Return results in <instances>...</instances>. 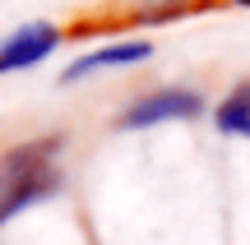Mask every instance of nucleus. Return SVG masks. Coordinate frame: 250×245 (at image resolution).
<instances>
[{
  "mask_svg": "<svg viewBox=\"0 0 250 245\" xmlns=\"http://www.w3.org/2000/svg\"><path fill=\"white\" fill-rule=\"evenodd\" d=\"M148 51H153L148 42H111V46H102L93 56H79L65 70V83L83 79V74H98V70H111V65H139V60H148Z\"/></svg>",
  "mask_w": 250,
  "mask_h": 245,
  "instance_id": "nucleus-4",
  "label": "nucleus"
},
{
  "mask_svg": "<svg viewBox=\"0 0 250 245\" xmlns=\"http://www.w3.org/2000/svg\"><path fill=\"white\" fill-rule=\"evenodd\" d=\"M51 46H56V28H51V23H28V28H19L14 37H5V42H0V74L28 70V65L46 60V51H51Z\"/></svg>",
  "mask_w": 250,
  "mask_h": 245,
  "instance_id": "nucleus-3",
  "label": "nucleus"
},
{
  "mask_svg": "<svg viewBox=\"0 0 250 245\" xmlns=\"http://www.w3.org/2000/svg\"><path fill=\"white\" fill-rule=\"evenodd\" d=\"M56 148H61V139H33V144L9 148L0 157V222H9L28 204H37V199L61 190Z\"/></svg>",
  "mask_w": 250,
  "mask_h": 245,
  "instance_id": "nucleus-1",
  "label": "nucleus"
},
{
  "mask_svg": "<svg viewBox=\"0 0 250 245\" xmlns=\"http://www.w3.org/2000/svg\"><path fill=\"white\" fill-rule=\"evenodd\" d=\"M204 111V102H199V93L190 88H158L148 93V97H139L130 111L121 116L125 130H148V125H162V120H190Z\"/></svg>",
  "mask_w": 250,
  "mask_h": 245,
  "instance_id": "nucleus-2",
  "label": "nucleus"
},
{
  "mask_svg": "<svg viewBox=\"0 0 250 245\" xmlns=\"http://www.w3.org/2000/svg\"><path fill=\"white\" fill-rule=\"evenodd\" d=\"M218 130H223V134L250 139V83H241V88L218 107Z\"/></svg>",
  "mask_w": 250,
  "mask_h": 245,
  "instance_id": "nucleus-5",
  "label": "nucleus"
},
{
  "mask_svg": "<svg viewBox=\"0 0 250 245\" xmlns=\"http://www.w3.org/2000/svg\"><path fill=\"white\" fill-rule=\"evenodd\" d=\"M236 5H246V9H250V0H236Z\"/></svg>",
  "mask_w": 250,
  "mask_h": 245,
  "instance_id": "nucleus-6",
  "label": "nucleus"
}]
</instances>
